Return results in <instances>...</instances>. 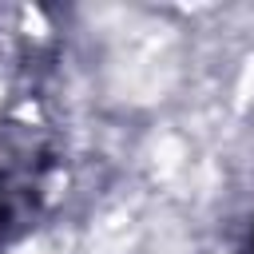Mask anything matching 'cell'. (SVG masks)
<instances>
[{"label":"cell","instance_id":"7a4b0ae2","mask_svg":"<svg viewBox=\"0 0 254 254\" xmlns=\"http://www.w3.org/2000/svg\"><path fill=\"white\" fill-rule=\"evenodd\" d=\"M246 254H254V226H250V238H246Z\"/></svg>","mask_w":254,"mask_h":254},{"label":"cell","instance_id":"6da1fadb","mask_svg":"<svg viewBox=\"0 0 254 254\" xmlns=\"http://www.w3.org/2000/svg\"><path fill=\"white\" fill-rule=\"evenodd\" d=\"M60 179V143L36 115H0V254L48 210Z\"/></svg>","mask_w":254,"mask_h":254}]
</instances>
